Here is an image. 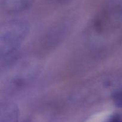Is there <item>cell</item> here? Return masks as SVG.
Listing matches in <instances>:
<instances>
[{"label":"cell","instance_id":"obj_1","mask_svg":"<svg viewBox=\"0 0 122 122\" xmlns=\"http://www.w3.org/2000/svg\"><path fill=\"white\" fill-rule=\"evenodd\" d=\"M90 50L98 55L112 51L122 42V1H111L94 16L85 32Z\"/></svg>","mask_w":122,"mask_h":122},{"label":"cell","instance_id":"obj_2","mask_svg":"<svg viewBox=\"0 0 122 122\" xmlns=\"http://www.w3.org/2000/svg\"><path fill=\"white\" fill-rule=\"evenodd\" d=\"M42 68V63L37 59L18 56L1 67V88L7 92L22 89L37 78Z\"/></svg>","mask_w":122,"mask_h":122},{"label":"cell","instance_id":"obj_3","mask_svg":"<svg viewBox=\"0 0 122 122\" xmlns=\"http://www.w3.org/2000/svg\"><path fill=\"white\" fill-rule=\"evenodd\" d=\"M122 89V72L111 71L100 74L83 83L73 95L75 102L84 104H95L111 99Z\"/></svg>","mask_w":122,"mask_h":122},{"label":"cell","instance_id":"obj_4","mask_svg":"<svg viewBox=\"0 0 122 122\" xmlns=\"http://www.w3.org/2000/svg\"><path fill=\"white\" fill-rule=\"evenodd\" d=\"M30 31L26 20L13 19L0 26V66L3 67L17 57L18 51Z\"/></svg>","mask_w":122,"mask_h":122},{"label":"cell","instance_id":"obj_5","mask_svg":"<svg viewBox=\"0 0 122 122\" xmlns=\"http://www.w3.org/2000/svg\"><path fill=\"white\" fill-rule=\"evenodd\" d=\"M17 105L10 100H2L0 103V122H19Z\"/></svg>","mask_w":122,"mask_h":122},{"label":"cell","instance_id":"obj_6","mask_svg":"<svg viewBox=\"0 0 122 122\" xmlns=\"http://www.w3.org/2000/svg\"><path fill=\"white\" fill-rule=\"evenodd\" d=\"M35 0H1L2 10L7 14H17L28 9Z\"/></svg>","mask_w":122,"mask_h":122},{"label":"cell","instance_id":"obj_7","mask_svg":"<svg viewBox=\"0 0 122 122\" xmlns=\"http://www.w3.org/2000/svg\"><path fill=\"white\" fill-rule=\"evenodd\" d=\"M114 105L119 108H122V89L117 91L112 98Z\"/></svg>","mask_w":122,"mask_h":122},{"label":"cell","instance_id":"obj_8","mask_svg":"<svg viewBox=\"0 0 122 122\" xmlns=\"http://www.w3.org/2000/svg\"><path fill=\"white\" fill-rule=\"evenodd\" d=\"M105 122H122V116L119 113H113Z\"/></svg>","mask_w":122,"mask_h":122},{"label":"cell","instance_id":"obj_9","mask_svg":"<svg viewBox=\"0 0 122 122\" xmlns=\"http://www.w3.org/2000/svg\"><path fill=\"white\" fill-rule=\"evenodd\" d=\"M73 0H48L49 2L54 5H58V6H63V5H66L70 3Z\"/></svg>","mask_w":122,"mask_h":122}]
</instances>
